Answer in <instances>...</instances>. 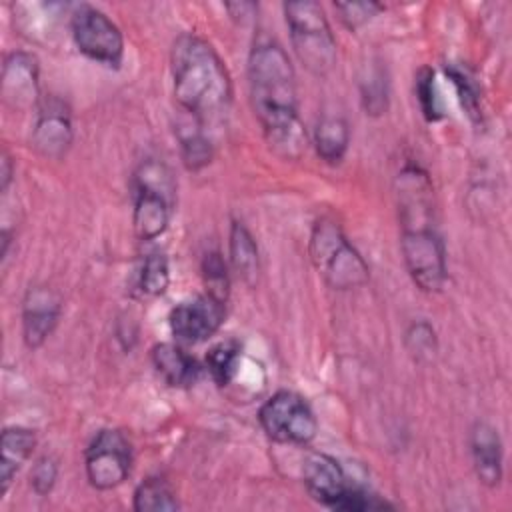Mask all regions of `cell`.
<instances>
[{
	"mask_svg": "<svg viewBox=\"0 0 512 512\" xmlns=\"http://www.w3.org/2000/svg\"><path fill=\"white\" fill-rule=\"evenodd\" d=\"M248 90L270 150L284 160H298L306 150L308 136L298 116L296 70L276 40L254 42L248 56Z\"/></svg>",
	"mask_w": 512,
	"mask_h": 512,
	"instance_id": "obj_1",
	"label": "cell"
},
{
	"mask_svg": "<svg viewBox=\"0 0 512 512\" xmlns=\"http://www.w3.org/2000/svg\"><path fill=\"white\" fill-rule=\"evenodd\" d=\"M394 190L404 266L422 292H440L448 278V266L432 180L418 164H406L396 176Z\"/></svg>",
	"mask_w": 512,
	"mask_h": 512,
	"instance_id": "obj_2",
	"label": "cell"
},
{
	"mask_svg": "<svg viewBox=\"0 0 512 512\" xmlns=\"http://www.w3.org/2000/svg\"><path fill=\"white\" fill-rule=\"evenodd\" d=\"M176 104L200 126L222 118L232 102V78L216 48L194 32L180 34L170 50Z\"/></svg>",
	"mask_w": 512,
	"mask_h": 512,
	"instance_id": "obj_3",
	"label": "cell"
},
{
	"mask_svg": "<svg viewBox=\"0 0 512 512\" xmlns=\"http://www.w3.org/2000/svg\"><path fill=\"white\" fill-rule=\"evenodd\" d=\"M282 8L300 64L318 78L328 76L336 66L338 46L324 8L314 0H292Z\"/></svg>",
	"mask_w": 512,
	"mask_h": 512,
	"instance_id": "obj_4",
	"label": "cell"
},
{
	"mask_svg": "<svg viewBox=\"0 0 512 512\" xmlns=\"http://www.w3.org/2000/svg\"><path fill=\"white\" fill-rule=\"evenodd\" d=\"M308 252L318 274L334 290L360 288L370 278L366 260L346 238L340 224L330 218H320L314 224Z\"/></svg>",
	"mask_w": 512,
	"mask_h": 512,
	"instance_id": "obj_5",
	"label": "cell"
},
{
	"mask_svg": "<svg viewBox=\"0 0 512 512\" xmlns=\"http://www.w3.org/2000/svg\"><path fill=\"white\" fill-rule=\"evenodd\" d=\"M132 228L138 240L148 242L162 236L170 224L176 182L170 168L154 158L144 160L134 172Z\"/></svg>",
	"mask_w": 512,
	"mask_h": 512,
	"instance_id": "obj_6",
	"label": "cell"
},
{
	"mask_svg": "<svg viewBox=\"0 0 512 512\" xmlns=\"http://www.w3.org/2000/svg\"><path fill=\"white\" fill-rule=\"evenodd\" d=\"M70 34L76 48L92 62L120 68L124 60V36L118 24L92 4H78L70 14Z\"/></svg>",
	"mask_w": 512,
	"mask_h": 512,
	"instance_id": "obj_7",
	"label": "cell"
},
{
	"mask_svg": "<svg viewBox=\"0 0 512 512\" xmlns=\"http://www.w3.org/2000/svg\"><path fill=\"white\" fill-rule=\"evenodd\" d=\"M264 434L278 444H310L318 432V420L310 404L292 390L274 392L258 410Z\"/></svg>",
	"mask_w": 512,
	"mask_h": 512,
	"instance_id": "obj_8",
	"label": "cell"
},
{
	"mask_svg": "<svg viewBox=\"0 0 512 512\" xmlns=\"http://www.w3.org/2000/svg\"><path fill=\"white\" fill-rule=\"evenodd\" d=\"M86 478L96 490L118 488L132 470V444L122 430L102 428L84 452Z\"/></svg>",
	"mask_w": 512,
	"mask_h": 512,
	"instance_id": "obj_9",
	"label": "cell"
},
{
	"mask_svg": "<svg viewBox=\"0 0 512 512\" xmlns=\"http://www.w3.org/2000/svg\"><path fill=\"white\" fill-rule=\"evenodd\" d=\"M226 318V300L204 292L178 302L168 316L170 332L184 344H200L214 336Z\"/></svg>",
	"mask_w": 512,
	"mask_h": 512,
	"instance_id": "obj_10",
	"label": "cell"
},
{
	"mask_svg": "<svg viewBox=\"0 0 512 512\" xmlns=\"http://www.w3.org/2000/svg\"><path fill=\"white\" fill-rule=\"evenodd\" d=\"M74 126L68 106L58 98H42L32 128V148L50 160H60L72 146Z\"/></svg>",
	"mask_w": 512,
	"mask_h": 512,
	"instance_id": "obj_11",
	"label": "cell"
},
{
	"mask_svg": "<svg viewBox=\"0 0 512 512\" xmlns=\"http://www.w3.org/2000/svg\"><path fill=\"white\" fill-rule=\"evenodd\" d=\"M2 100L10 110L26 112L38 110L40 80H38V60L34 54L16 50L4 58L2 64Z\"/></svg>",
	"mask_w": 512,
	"mask_h": 512,
	"instance_id": "obj_12",
	"label": "cell"
},
{
	"mask_svg": "<svg viewBox=\"0 0 512 512\" xmlns=\"http://www.w3.org/2000/svg\"><path fill=\"white\" fill-rule=\"evenodd\" d=\"M62 314L60 296L48 288L34 284L22 300V338L30 350L40 348L54 332Z\"/></svg>",
	"mask_w": 512,
	"mask_h": 512,
	"instance_id": "obj_13",
	"label": "cell"
},
{
	"mask_svg": "<svg viewBox=\"0 0 512 512\" xmlns=\"http://www.w3.org/2000/svg\"><path fill=\"white\" fill-rule=\"evenodd\" d=\"M302 478L308 494L316 502L332 510L338 508V504L352 486L342 464L334 456L324 452H312L306 458L302 466Z\"/></svg>",
	"mask_w": 512,
	"mask_h": 512,
	"instance_id": "obj_14",
	"label": "cell"
},
{
	"mask_svg": "<svg viewBox=\"0 0 512 512\" xmlns=\"http://www.w3.org/2000/svg\"><path fill=\"white\" fill-rule=\"evenodd\" d=\"M470 456L478 480L486 486H498L504 474V448L498 430L488 422H474L470 430Z\"/></svg>",
	"mask_w": 512,
	"mask_h": 512,
	"instance_id": "obj_15",
	"label": "cell"
},
{
	"mask_svg": "<svg viewBox=\"0 0 512 512\" xmlns=\"http://www.w3.org/2000/svg\"><path fill=\"white\" fill-rule=\"evenodd\" d=\"M150 358L156 372L172 388H190L200 378V364L180 344L160 342L150 350Z\"/></svg>",
	"mask_w": 512,
	"mask_h": 512,
	"instance_id": "obj_16",
	"label": "cell"
},
{
	"mask_svg": "<svg viewBox=\"0 0 512 512\" xmlns=\"http://www.w3.org/2000/svg\"><path fill=\"white\" fill-rule=\"evenodd\" d=\"M36 448V434L24 426H8L0 438V498Z\"/></svg>",
	"mask_w": 512,
	"mask_h": 512,
	"instance_id": "obj_17",
	"label": "cell"
},
{
	"mask_svg": "<svg viewBox=\"0 0 512 512\" xmlns=\"http://www.w3.org/2000/svg\"><path fill=\"white\" fill-rule=\"evenodd\" d=\"M228 258L232 270L242 282L252 286L260 274V254L252 232L240 222L232 220L228 232Z\"/></svg>",
	"mask_w": 512,
	"mask_h": 512,
	"instance_id": "obj_18",
	"label": "cell"
},
{
	"mask_svg": "<svg viewBox=\"0 0 512 512\" xmlns=\"http://www.w3.org/2000/svg\"><path fill=\"white\" fill-rule=\"evenodd\" d=\"M312 142L326 164H340L350 146V126L340 114H322L314 126Z\"/></svg>",
	"mask_w": 512,
	"mask_h": 512,
	"instance_id": "obj_19",
	"label": "cell"
},
{
	"mask_svg": "<svg viewBox=\"0 0 512 512\" xmlns=\"http://www.w3.org/2000/svg\"><path fill=\"white\" fill-rule=\"evenodd\" d=\"M132 506L136 512H174L180 508L172 486L162 476L142 480L134 490Z\"/></svg>",
	"mask_w": 512,
	"mask_h": 512,
	"instance_id": "obj_20",
	"label": "cell"
},
{
	"mask_svg": "<svg viewBox=\"0 0 512 512\" xmlns=\"http://www.w3.org/2000/svg\"><path fill=\"white\" fill-rule=\"evenodd\" d=\"M240 344L234 340H226V342H218L214 344L206 356H204V366L210 374V378L214 380V384L218 386H228L234 382L238 368H240Z\"/></svg>",
	"mask_w": 512,
	"mask_h": 512,
	"instance_id": "obj_21",
	"label": "cell"
},
{
	"mask_svg": "<svg viewBox=\"0 0 512 512\" xmlns=\"http://www.w3.org/2000/svg\"><path fill=\"white\" fill-rule=\"evenodd\" d=\"M178 132V142H180V158L184 166L192 172H198L206 168L212 162L214 148L210 138L200 130V128H190Z\"/></svg>",
	"mask_w": 512,
	"mask_h": 512,
	"instance_id": "obj_22",
	"label": "cell"
},
{
	"mask_svg": "<svg viewBox=\"0 0 512 512\" xmlns=\"http://www.w3.org/2000/svg\"><path fill=\"white\" fill-rule=\"evenodd\" d=\"M170 286V262L164 252H150L138 272V288L144 296H160Z\"/></svg>",
	"mask_w": 512,
	"mask_h": 512,
	"instance_id": "obj_23",
	"label": "cell"
},
{
	"mask_svg": "<svg viewBox=\"0 0 512 512\" xmlns=\"http://www.w3.org/2000/svg\"><path fill=\"white\" fill-rule=\"evenodd\" d=\"M360 98L366 114L380 116L388 108V78L382 66H370L360 80Z\"/></svg>",
	"mask_w": 512,
	"mask_h": 512,
	"instance_id": "obj_24",
	"label": "cell"
},
{
	"mask_svg": "<svg viewBox=\"0 0 512 512\" xmlns=\"http://www.w3.org/2000/svg\"><path fill=\"white\" fill-rule=\"evenodd\" d=\"M414 94H416L420 112L428 122H438L444 116V106H442L440 90L436 84V74L432 68L424 66L418 70L414 78Z\"/></svg>",
	"mask_w": 512,
	"mask_h": 512,
	"instance_id": "obj_25",
	"label": "cell"
},
{
	"mask_svg": "<svg viewBox=\"0 0 512 512\" xmlns=\"http://www.w3.org/2000/svg\"><path fill=\"white\" fill-rule=\"evenodd\" d=\"M446 74L458 94L462 110L468 114L472 122H482V96L474 78L458 66H448Z\"/></svg>",
	"mask_w": 512,
	"mask_h": 512,
	"instance_id": "obj_26",
	"label": "cell"
},
{
	"mask_svg": "<svg viewBox=\"0 0 512 512\" xmlns=\"http://www.w3.org/2000/svg\"><path fill=\"white\" fill-rule=\"evenodd\" d=\"M202 278L206 284V292L226 300L230 294V274H228V264L222 258V254L218 250H210L204 254L202 264Z\"/></svg>",
	"mask_w": 512,
	"mask_h": 512,
	"instance_id": "obj_27",
	"label": "cell"
},
{
	"mask_svg": "<svg viewBox=\"0 0 512 512\" xmlns=\"http://www.w3.org/2000/svg\"><path fill=\"white\" fill-rule=\"evenodd\" d=\"M334 10L338 12L340 22L354 32L380 14L384 6L378 2H334Z\"/></svg>",
	"mask_w": 512,
	"mask_h": 512,
	"instance_id": "obj_28",
	"label": "cell"
},
{
	"mask_svg": "<svg viewBox=\"0 0 512 512\" xmlns=\"http://www.w3.org/2000/svg\"><path fill=\"white\" fill-rule=\"evenodd\" d=\"M404 340H406V346H408L410 354H414L418 360L420 358H430L438 348L436 332L426 320L412 322L408 326L406 334H404Z\"/></svg>",
	"mask_w": 512,
	"mask_h": 512,
	"instance_id": "obj_29",
	"label": "cell"
},
{
	"mask_svg": "<svg viewBox=\"0 0 512 512\" xmlns=\"http://www.w3.org/2000/svg\"><path fill=\"white\" fill-rule=\"evenodd\" d=\"M58 480V460L54 456H42L30 470V486L38 496H48Z\"/></svg>",
	"mask_w": 512,
	"mask_h": 512,
	"instance_id": "obj_30",
	"label": "cell"
},
{
	"mask_svg": "<svg viewBox=\"0 0 512 512\" xmlns=\"http://www.w3.org/2000/svg\"><path fill=\"white\" fill-rule=\"evenodd\" d=\"M12 176H14L12 158L8 156V152H2V160H0V188H2V192H6V188L10 186Z\"/></svg>",
	"mask_w": 512,
	"mask_h": 512,
	"instance_id": "obj_31",
	"label": "cell"
}]
</instances>
